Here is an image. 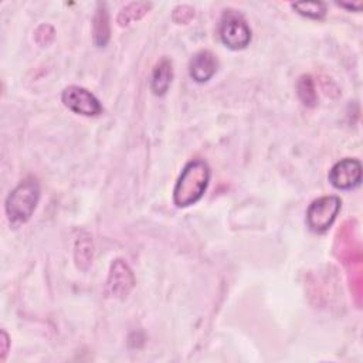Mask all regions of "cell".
I'll return each instance as SVG.
<instances>
[{"label": "cell", "mask_w": 363, "mask_h": 363, "mask_svg": "<svg viewBox=\"0 0 363 363\" xmlns=\"http://www.w3.org/2000/svg\"><path fill=\"white\" fill-rule=\"evenodd\" d=\"M194 16V10L190 6H179L173 11V20L179 24H184L191 20Z\"/></svg>", "instance_id": "obj_15"}, {"label": "cell", "mask_w": 363, "mask_h": 363, "mask_svg": "<svg viewBox=\"0 0 363 363\" xmlns=\"http://www.w3.org/2000/svg\"><path fill=\"white\" fill-rule=\"evenodd\" d=\"M220 38L231 50H242L251 41V30L235 10H225L220 23Z\"/></svg>", "instance_id": "obj_3"}, {"label": "cell", "mask_w": 363, "mask_h": 363, "mask_svg": "<svg viewBox=\"0 0 363 363\" xmlns=\"http://www.w3.org/2000/svg\"><path fill=\"white\" fill-rule=\"evenodd\" d=\"M61 99L69 111L84 116H96L104 111L98 98L88 89L78 85L67 86L62 91Z\"/></svg>", "instance_id": "obj_5"}, {"label": "cell", "mask_w": 363, "mask_h": 363, "mask_svg": "<svg viewBox=\"0 0 363 363\" xmlns=\"http://www.w3.org/2000/svg\"><path fill=\"white\" fill-rule=\"evenodd\" d=\"M92 34L94 43L96 47H105L111 37V27H109V16L105 3H98L94 20H92Z\"/></svg>", "instance_id": "obj_10"}, {"label": "cell", "mask_w": 363, "mask_h": 363, "mask_svg": "<svg viewBox=\"0 0 363 363\" xmlns=\"http://www.w3.org/2000/svg\"><path fill=\"white\" fill-rule=\"evenodd\" d=\"M210 182V167L203 159L190 160L182 170L174 189L173 201L177 207H189L197 203Z\"/></svg>", "instance_id": "obj_1"}, {"label": "cell", "mask_w": 363, "mask_h": 363, "mask_svg": "<svg viewBox=\"0 0 363 363\" xmlns=\"http://www.w3.org/2000/svg\"><path fill=\"white\" fill-rule=\"evenodd\" d=\"M133 285H135V277L129 265L121 258L115 259L111 265L108 281H106L108 294L113 298L125 299L132 291Z\"/></svg>", "instance_id": "obj_7"}, {"label": "cell", "mask_w": 363, "mask_h": 363, "mask_svg": "<svg viewBox=\"0 0 363 363\" xmlns=\"http://www.w3.org/2000/svg\"><path fill=\"white\" fill-rule=\"evenodd\" d=\"M296 92L299 99L305 106L313 108L318 105V92L313 84V79L311 75H302L299 77L296 82Z\"/></svg>", "instance_id": "obj_12"}, {"label": "cell", "mask_w": 363, "mask_h": 363, "mask_svg": "<svg viewBox=\"0 0 363 363\" xmlns=\"http://www.w3.org/2000/svg\"><path fill=\"white\" fill-rule=\"evenodd\" d=\"M94 245L89 237H81L75 244V262L81 269H88L92 264Z\"/></svg>", "instance_id": "obj_13"}, {"label": "cell", "mask_w": 363, "mask_h": 363, "mask_svg": "<svg viewBox=\"0 0 363 363\" xmlns=\"http://www.w3.org/2000/svg\"><path fill=\"white\" fill-rule=\"evenodd\" d=\"M328 179L335 189H354L362 182V163L357 159H342L332 166Z\"/></svg>", "instance_id": "obj_6"}, {"label": "cell", "mask_w": 363, "mask_h": 363, "mask_svg": "<svg viewBox=\"0 0 363 363\" xmlns=\"http://www.w3.org/2000/svg\"><path fill=\"white\" fill-rule=\"evenodd\" d=\"M292 7L299 14L313 20H322L326 16V4L322 1H301L294 3Z\"/></svg>", "instance_id": "obj_14"}, {"label": "cell", "mask_w": 363, "mask_h": 363, "mask_svg": "<svg viewBox=\"0 0 363 363\" xmlns=\"http://www.w3.org/2000/svg\"><path fill=\"white\" fill-rule=\"evenodd\" d=\"M40 200V184L35 177L21 180L6 199V214L13 225L24 224L33 216Z\"/></svg>", "instance_id": "obj_2"}, {"label": "cell", "mask_w": 363, "mask_h": 363, "mask_svg": "<svg viewBox=\"0 0 363 363\" xmlns=\"http://www.w3.org/2000/svg\"><path fill=\"white\" fill-rule=\"evenodd\" d=\"M342 201L337 196H323L313 200L306 211V223L311 231L322 234L333 224Z\"/></svg>", "instance_id": "obj_4"}, {"label": "cell", "mask_w": 363, "mask_h": 363, "mask_svg": "<svg viewBox=\"0 0 363 363\" xmlns=\"http://www.w3.org/2000/svg\"><path fill=\"white\" fill-rule=\"evenodd\" d=\"M152 7L150 3L147 1H133V3H129L128 6H125L119 14H118V18L116 21L119 23V26H128L136 20H140L147 11L149 9Z\"/></svg>", "instance_id": "obj_11"}, {"label": "cell", "mask_w": 363, "mask_h": 363, "mask_svg": "<svg viewBox=\"0 0 363 363\" xmlns=\"http://www.w3.org/2000/svg\"><path fill=\"white\" fill-rule=\"evenodd\" d=\"M189 71L196 82H207L217 71L216 55L208 50L197 51L190 60Z\"/></svg>", "instance_id": "obj_8"}, {"label": "cell", "mask_w": 363, "mask_h": 363, "mask_svg": "<svg viewBox=\"0 0 363 363\" xmlns=\"http://www.w3.org/2000/svg\"><path fill=\"white\" fill-rule=\"evenodd\" d=\"M0 345H1V360H4V357L7 354V350H9V336H7V333L4 330H1Z\"/></svg>", "instance_id": "obj_16"}, {"label": "cell", "mask_w": 363, "mask_h": 363, "mask_svg": "<svg viewBox=\"0 0 363 363\" xmlns=\"http://www.w3.org/2000/svg\"><path fill=\"white\" fill-rule=\"evenodd\" d=\"M340 7H345V9H349V10H356V11H359L360 9H362V1H357V3H337Z\"/></svg>", "instance_id": "obj_17"}, {"label": "cell", "mask_w": 363, "mask_h": 363, "mask_svg": "<svg viewBox=\"0 0 363 363\" xmlns=\"http://www.w3.org/2000/svg\"><path fill=\"white\" fill-rule=\"evenodd\" d=\"M173 78V65L172 60L167 57H163L156 65L152 72V79H150V88L155 95L162 96L167 92Z\"/></svg>", "instance_id": "obj_9"}]
</instances>
